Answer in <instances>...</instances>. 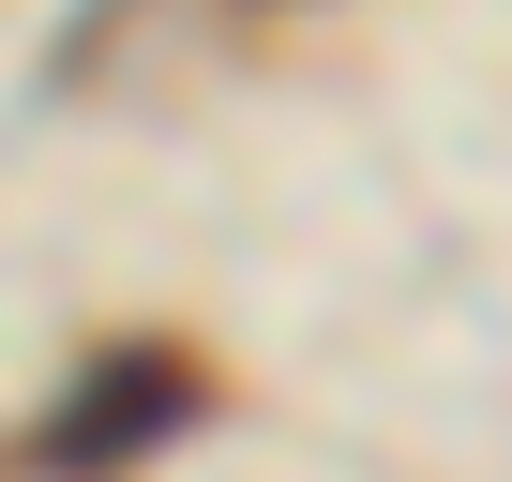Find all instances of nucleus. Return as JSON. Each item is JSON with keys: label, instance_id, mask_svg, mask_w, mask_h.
Returning <instances> with one entry per match:
<instances>
[{"label": "nucleus", "instance_id": "1", "mask_svg": "<svg viewBox=\"0 0 512 482\" xmlns=\"http://www.w3.org/2000/svg\"><path fill=\"white\" fill-rule=\"evenodd\" d=\"M196 407H211V377H196L181 347H106V362H91V377L16 437V467H31V482H121V467L166 452Z\"/></svg>", "mask_w": 512, "mask_h": 482}]
</instances>
